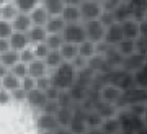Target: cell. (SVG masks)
Instances as JSON below:
<instances>
[{"mask_svg":"<svg viewBox=\"0 0 147 134\" xmlns=\"http://www.w3.org/2000/svg\"><path fill=\"white\" fill-rule=\"evenodd\" d=\"M146 64H147V59H146Z\"/></svg>","mask_w":147,"mask_h":134,"instance_id":"cell-50","label":"cell"},{"mask_svg":"<svg viewBox=\"0 0 147 134\" xmlns=\"http://www.w3.org/2000/svg\"><path fill=\"white\" fill-rule=\"evenodd\" d=\"M65 26H67V23H65V20H64L62 16H51L44 28L47 30L49 35H54V33L62 35L64 30H65Z\"/></svg>","mask_w":147,"mask_h":134,"instance_id":"cell-21","label":"cell"},{"mask_svg":"<svg viewBox=\"0 0 147 134\" xmlns=\"http://www.w3.org/2000/svg\"><path fill=\"white\" fill-rule=\"evenodd\" d=\"M129 10H131V16L136 20L142 21L147 15V0H129L127 2Z\"/></svg>","mask_w":147,"mask_h":134,"instance_id":"cell-13","label":"cell"},{"mask_svg":"<svg viewBox=\"0 0 147 134\" xmlns=\"http://www.w3.org/2000/svg\"><path fill=\"white\" fill-rule=\"evenodd\" d=\"M30 16H31L33 25L34 26H46V23L49 21V18H51V15L47 13V10L42 5H39L38 8H34V10L30 13Z\"/></svg>","mask_w":147,"mask_h":134,"instance_id":"cell-23","label":"cell"},{"mask_svg":"<svg viewBox=\"0 0 147 134\" xmlns=\"http://www.w3.org/2000/svg\"><path fill=\"white\" fill-rule=\"evenodd\" d=\"M80 7L82 12V21H92V20H100L103 13H105V7L103 3L96 2V0H85Z\"/></svg>","mask_w":147,"mask_h":134,"instance_id":"cell-5","label":"cell"},{"mask_svg":"<svg viewBox=\"0 0 147 134\" xmlns=\"http://www.w3.org/2000/svg\"><path fill=\"white\" fill-rule=\"evenodd\" d=\"M85 33H87V41H92L95 44L105 43L106 36V25L101 20H92L85 21Z\"/></svg>","mask_w":147,"mask_h":134,"instance_id":"cell-3","label":"cell"},{"mask_svg":"<svg viewBox=\"0 0 147 134\" xmlns=\"http://www.w3.org/2000/svg\"><path fill=\"white\" fill-rule=\"evenodd\" d=\"M141 36L142 38H147V21L146 20L141 21Z\"/></svg>","mask_w":147,"mask_h":134,"instance_id":"cell-42","label":"cell"},{"mask_svg":"<svg viewBox=\"0 0 147 134\" xmlns=\"http://www.w3.org/2000/svg\"><path fill=\"white\" fill-rule=\"evenodd\" d=\"M116 51L126 59V57H131L134 54H137V44H136V41H131V39H123L116 46Z\"/></svg>","mask_w":147,"mask_h":134,"instance_id":"cell-24","label":"cell"},{"mask_svg":"<svg viewBox=\"0 0 147 134\" xmlns=\"http://www.w3.org/2000/svg\"><path fill=\"white\" fill-rule=\"evenodd\" d=\"M54 134H74V131L70 128H65V126H59V128L54 131Z\"/></svg>","mask_w":147,"mask_h":134,"instance_id":"cell-41","label":"cell"},{"mask_svg":"<svg viewBox=\"0 0 147 134\" xmlns=\"http://www.w3.org/2000/svg\"><path fill=\"white\" fill-rule=\"evenodd\" d=\"M56 118H57L61 126L70 128V124H72L74 118H75V110H74L72 106H61V108L56 111Z\"/></svg>","mask_w":147,"mask_h":134,"instance_id":"cell-15","label":"cell"},{"mask_svg":"<svg viewBox=\"0 0 147 134\" xmlns=\"http://www.w3.org/2000/svg\"><path fill=\"white\" fill-rule=\"evenodd\" d=\"M62 36L65 39V43H72V44H82L84 41H87L84 21H80V23H67Z\"/></svg>","mask_w":147,"mask_h":134,"instance_id":"cell-4","label":"cell"},{"mask_svg":"<svg viewBox=\"0 0 147 134\" xmlns=\"http://www.w3.org/2000/svg\"><path fill=\"white\" fill-rule=\"evenodd\" d=\"M144 20H146V21H147V15H146V18H144Z\"/></svg>","mask_w":147,"mask_h":134,"instance_id":"cell-49","label":"cell"},{"mask_svg":"<svg viewBox=\"0 0 147 134\" xmlns=\"http://www.w3.org/2000/svg\"><path fill=\"white\" fill-rule=\"evenodd\" d=\"M36 83H38V87H36V88H39V90H42V92H47L49 88L53 87V80H51V75H46V77L38 79Z\"/></svg>","mask_w":147,"mask_h":134,"instance_id":"cell-37","label":"cell"},{"mask_svg":"<svg viewBox=\"0 0 147 134\" xmlns=\"http://www.w3.org/2000/svg\"><path fill=\"white\" fill-rule=\"evenodd\" d=\"M10 102H13L11 92H8V90H5V88H2V90H0V105H2V106H7Z\"/></svg>","mask_w":147,"mask_h":134,"instance_id":"cell-39","label":"cell"},{"mask_svg":"<svg viewBox=\"0 0 147 134\" xmlns=\"http://www.w3.org/2000/svg\"><path fill=\"white\" fill-rule=\"evenodd\" d=\"M65 43V39H64L62 35H59V33H54V35H47V39H46V44L53 51H59L61 47H62V44Z\"/></svg>","mask_w":147,"mask_h":134,"instance_id":"cell-30","label":"cell"},{"mask_svg":"<svg viewBox=\"0 0 147 134\" xmlns=\"http://www.w3.org/2000/svg\"><path fill=\"white\" fill-rule=\"evenodd\" d=\"M64 2H65V5H82V3H84L85 0H64Z\"/></svg>","mask_w":147,"mask_h":134,"instance_id":"cell-43","label":"cell"},{"mask_svg":"<svg viewBox=\"0 0 147 134\" xmlns=\"http://www.w3.org/2000/svg\"><path fill=\"white\" fill-rule=\"evenodd\" d=\"M10 44H11V49L13 51H18V52H21L23 49H26L28 46H31L30 38H28V33H18V31H15L11 35Z\"/></svg>","mask_w":147,"mask_h":134,"instance_id":"cell-14","label":"cell"},{"mask_svg":"<svg viewBox=\"0 0 147 134\" xmlns=\"http://www.w3.org/2000/svg\"><path fill=\"white\" fill-rule=\"evenodd\" d=\"M123 33H124V39H131V41H137L141 38V21L136 18H129V20L123 21Z\"/></svg>","mask_w":147,"mask_h":134,"instance_id":"cell-8","label":"cell"},{"mask_svg":"<svg viewBox=\"0 0 147 134\" xmlns=\"http://www.w3.org/2000/svg\"><path fill=\"white\" fill-rule=\"evenodd\" d=\"M134 82H136V87L147 90V64H144L137 72H134Z\"/></svg>","mask_w":147,"mask_h":134,"instance_id":"cell-31","label":"cell"},{"mask_svg":"<svg viewBox=\"0 0 147 134\" xmlns=\"http://www.w3.org/2000/svg\"><path fill=\"white\" fill-rule=\"evenodd\" d=\"M11 74H15L18 79H23L28 77L30 75V72H28V64H25V62H18V64H15V66L11 67Z\"/></svg>","mask_w":147,"mask_h":134,"instance_id":"cell-34","label":"cell"},{"mask_svg":"<svg viewBox=\"0 0 147 134\" xmlns=\"http://www.w3.org/2000/svg\"><path fill=\"white\" fill-rule=\"evenodd\" d=\"M28 72H30L31 77H34L38 80V79L49 75L51 70H49V67L46 66V62L42 61V59H34L31 64H28Z\"/></svg>","mask_w":147,"mask_h":134,"instance_id":"cell-12","label":"cell"},{"mask_svg":"<svg viewBox=\"0 0 147 134\" xmlns=\"http://www.w3.org/2000/svg\"><path fill=\"white\" fill-rule=\"evenodd\" d=\"M123 134H124V133H123Z\"/></svg>","mask_w":147,"mask_h":134,"instance_id":"cell-51","label":"cell"},{"mask_svg":"<svg viewBox=\"0 0 147 134\" xmlns=\"http://www.w3.org/2000/svg\"><path fill=\"white\" fill-rule=\"evenodd\" d=\"M18 15H20V10L16 8L15 2H2V7H0V20L13 21Z\"/></svg>","mask_w":147,"mask_h":134,"instance_id":"cell-16","label":"cell"},{"mask_svg":"<svg viewBox=\"0 0 147 134\" xmlns=\"http://www.w3.org/2000/svg\"><path fill=\"white\" fill-rule=\"evenodd\" d=\"M49 75H51L53 85L61 92H70L79 82V70L74 67L72 62H64Z\"/></svg>","mask_w":147,"mask_h":134,"instance_id":"cell-1","label":"cell"},{"mask_svg":"<svg viewBox=\"0 0 147 134\" xmlns=\"http://www.w3.org/2000/svg\"><path fill=\"white\" fill-rule=\"evenodd\" d=\"M79 54L90 61L98 54V44H95L92 41H84L82 44H79Z\"/></svg>","mask_w":147,"mask_h":134,"instance_id":"cell-26","label":"cell"},{"mask_svg":"<svg viewBox=\"0 0 147 134\" xmlns=\"http://www.w3.org/2000/svg\"><path fill=\"white\" fill-rule=\"evenodd\" d=\"M142 123H144V128H147V106L144 110V114H142Z\"/></svg>","mask_w":147,"mask_h":134,"instance_id":"cell-44","label":"cell"},{"mask_svg":"<svg viewBox=\"0 0 147 134\" xmlns=\"http://www.w3.org/2000/svg\"><path fill=\"white\" fill-rule=\"evenodd\" d=\"M119 2H129V0H119Z\"/></svg>","mask_w":147,"mask_h":134,"instance_id":"cell-48","label":"cell"},{"mask_svg":"<svg viewBox=\"0 0 147 134\" xmlns=\"http://www.w3.org/2000/svg\"><path fill=\"white\" fill-rule=\"evenodd\" d=\"M33 26H34L33 25V20L28 13H20V15L13 20V28H15V31H18V33H28Z\"/></svg>","mask_w":147,"mask_h":134,"instance_id":"cell-17","label":"cell"},{"mask_svg":"<svg viewBox=\"0 0 147 134\" xmlns=\"http://www.w3.org/2000/svg\"><path fill=\"white\" fill-rule=\"evenodd\" d=\"M96 2H100V3H105L106 0H96Z\"/></svg>","mask_w":147,"mask_h":134,"instance_id":"cell-46","label":"cell"},{"mask_svg":"<svg viewBox=\"0 0 147 134\" xmlns=\"http://www.w3.org/2000/svg\"><path fill=\"white\" fill-rule=\"evenodd\" d=\"M47 30L44 26H33L31 30L28 31V38H30V43L33 44H39V43H46L47 39Z\"/></svg>","mask_w":147,"mask_h":134,"instance_id":"cell-22","label":"cell"},{"mask_svg":"<svg viewBox=\"0 0 147 134\" xmlns=\"http://www.w3.org/2000/svg\"><path fill=\"white\" fill-rule=\"evenodd\" d=\"M38 87V83H36V79L31 77V75H28V77H25L23 80H21V88H25L28 93L31 92V90H34V88Z\"/></svg>","mask_w":147,"mask_h":134,"instance_id":"cell-36","label":"cell"},{"mask_svg":"<svg viewBox=\"0 0 147 134\" xmlns=\"http://www.w3.org/2000/svg\"><path fill=\"white\" fill-rule=\"evenodd\" d=\"M11 97H13V102H26L28 98V92L25 90V88H16V90H13L11 92Z\"/></svg>","mask_w":147,"mask_h":134,"instance_id":"cell-38","label":"cell"},{"mask_svg":"<svg viewBox=\"0 0 147 134\" xmlns=\"http://www.w3.org/2000/svg\"><path fill=\"white\" fill-rule=\"evenodd\" d=\"M2 2H15V0H2Z\"/></svg>","mask_w":147,"mask_h":134,"instance_id":"cell-47","label":"cell"},{"mask_svg":"<svg viewBox=\"0 0 147 134\" xmlns=\"http://www.w3.org/2000/svg\"><path fill=\"white\" fill-rule=\"evenodd\" d=\"M59 51H61V54H62L65 62H74L80 56L79 54V44H72V43H64L62 47H61Z\"/></svg>","mask_w":147,"mask_h":134,"instance_id":"cell-25","label":"cell"},{"mask_svg":"<svg viewBox=\"0 0 147 134\" xmlns=\"http://www.w3.org/2000/svg\"><path fill=\"white\" fill-rule=\"evenodd\" d=\"M8 51H11L10 39H2V38H0V54H3V52H8Z\"/></svg>","mask_w":147,"mask_h":134,"instance_id":"cell-40","label":"cell"},{"mask_svg":"<svg viewBox=\"0 0 147 134\" xmlns=\"http://www.w3.org/2000/svg\"><path fill=\"white\" fill-rule=\"evenodd\" d=\"M38 134H54V133H51V131H38Z\"/></svg>","mask_w":147,"mask_h":134,"instance_id":"cell-45","label":"cell"},{"mask_svg":"<svg viewBox=\"0 0 147 134\" xmlns=\"http://www.w3.org/2000/svg\"><path fill=\"white\" fill-rule=\"evenodd\" d=\"M13 33H15L13 21L0 20V38H2V39H10Z\"/></svg>","mask_w":147,"mask_h":134,"instance_id":"cell-32","label":"cell"},{"mask_svg":"<svg viewBox=\"0 0 147 134\" xmlns=\"http://www.w3.org/2000/svg\"><path fill=\"white\" fill-rule=\"evenodd\" d=\"M20 59H21V62H25V64H31V62L36 59L34 51H33V46H28L26 49H23V51L20 52Z\"/></svg>","mask_w":147,"mask_h":134,"instance_id":"cell-35","label":"cell"},{"mask_svg":"<svg viewBox=\"0 0 147 134\" xmlns=\"http://www.w3.org/2000/svg\"><path fill=\"white\" fill-rule=\"evenodd\" d=\"M21 87V79H18L15 74H11L8 69H2V88L8 92H13L16 88Z\"/></svg>","mask_w":147,"mask_h":134,"instance_id":"cell-11","label":"cell"},{"mask_svg":"<svg viewBox=\"0 0 147 134\" xmlns=\"http://www.w3.org/2000/svg\"><path fill=\"white\" fill-rule=\"evenodd\" d=\"M124 39V33H123V26L121 23H113L106 28V36H105V43L111 47H116L121 41Z\"/></svg>","mask_w":147,"mask_h":134,"instance_id":"cell-6","label":"cell"},{"mask_svg":"<svg viewBox=\"0 0 147 134\" xmlns=\"http://www.w3.org/2000/svg\"><path fill=\"white\" fill-rule=\"evenodd\" d=\"M16 8L20 10V13H31L34 8L41 5V0H15Z\"/></svg>","mask_w":147,"mask_h":134,"instance_id":"cell-29","label":"cell"},{"mask_svg":"<svg viewBox=\"0 0 147 134\" xmlns=\"http://www.w3.org/2000/svg\"><path fill=\"white\" fill-rule=\"evenodd\" d=\"M100 131L103 134H123L124 128L121 123L119 116H111V118H105L100 126Z\"/></svg>","mask_w":147,"mask_h":134,"instance_id":"cell-10","label":"cell"},{"mask_svg":"<svg viewBox=\"0 0 147 134\" xmlns=\"http://www.w3.org/2000/svg\"><path fill=\"white\" fill-rule=\"evenodd\" d=\"M113 15H115V20L118 21V23H123V21H126V20H129V18H132L127 2H119V3H118V7L113 10Z\"/></svg>","mask_w":147,"mask_h":134,"instance_id":"cell-27","label":"cell"},{"mask_svg":"<svg viewBox=\"0 0 147 134\" xmlns=\"http://www.w3.org/2000/svg\"><path fill=\"white\" fill-rule=\"evenodd\" d=\"M41 5L46 8L51 16H61L65 8V2L64 0H41Z\"/></svg>","mask_w":147,"mask_h":134,"instance_id":"cell-18","label":"cell"},{"mask_svg":"<svg viewBox=\"0 0 147 134\" xmlns=\"http://www.w3.org/2000/svg\"><path fill=\"white\" fill-rule=\"evenodd\" d=\"M123 97H124V90L119 88L118 85H115V83L105 82L98 88V100L105 102L108 105H113V106H119Z\"/></svg>","mask_w":147,"mask_h":134,"instance_id":"cell-2","label":"cell"},{"mask_svg":"<svg viewBox=\"0 0 147 134\" xmlns=\"http://www.w3.org/2000/svg\"><path fill=\"white\" fill-rule=\"evenodd\" d=\"M33 51H34L36 59H42V61H44V59L49 56V52L53 51V49L47 46L46 43H39V44H33Z\"/></svg>","mask_w":147,"mask_h":134,"instance_id":"cell-33","label":"cell"},{"mask_svg":"<svg viewBox=\"0 0 147 134\" xmlns=\"http://www.w3.org/2000/svg\"><path fill=\"white\" fill-rule=\"evenodd\" d=\"M65 20V23H80L82 21V12H80V7L77 5H65L62 15H61Z\"/></svg>","mask_w":147,"mask_h":134,"instance_id":"cell-20","label":"cell"},{"mask_svg":"<svg viewBox=\"0 0 147 134\" xmlns=\"http://www.w3.org/2000/svg\"><path fill=\"white\" fill-rule=\"evenodd\" d=\"M44 62H46V66L49 67V70L53 72V70H56L57 67H61L64 64V57L62 54H61V51H51L49 52V56L44 59Z\"/></svg>","mask_w":147,"mask_h":134,"instance_id":"cell-28","label":"cell"},{"mask_svg":"<svg viewBox=\"0 0 147 134\" xmlns=\"http://www.w3.org/2000/svg\"><path fill=\"white\" fill-rule=\"evenodd\" d=\"M47 102H49V98H47L46 92H42V90H39V88L31 90V92L28 93V98H26V103L30 105L31 108L39 110V111H42V110L46 108Z\"/></svg>","mask_w":147,"mask_h":134,"instance_id":"cell-7","label":"cell"},{"mask_svg":"<svg viewBox=\"0 0 147 134\" xmlns=\"http://www.w3.org/2000/svg\"><path fill=\"white\" fill-rule=\"evenodd\" d=\"M21 59H20V52L18 51H8V52H3V54H0V67L2 69H8L11 70V67L18 64Z\"/></svg>","mask_w":147,"mask_h":134,"instance_id":"cell-19","label":"cell"},{"mask_svg":"<svg viewBox=\"0 0 147 134\" xmlns=\"http://www.w3.org/2000/svg\"><path fill=\"white\" fill-rule=\"evenodd\" d=\"M59 126L61 124H59V121L54 113H41L39 118L36 119L38 131H51V133H54Z\"/></svg>","mask_w":147,"mask_h":134,"instance_id":"cell-9","label":"cell"}]
</instances>
